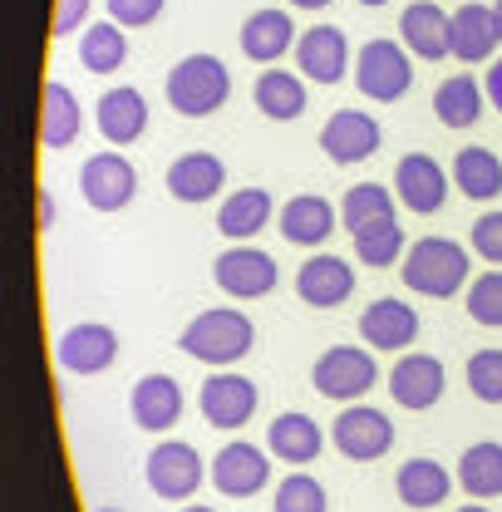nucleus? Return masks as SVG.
Segmentation results:
<instances>
[{
  "label": "nucleus",
  "mask_w": 502,
  "mask_h": 512,
  "mask_svg": "<svg viewBox=\"0 0 502 512\" xmlns=\"http://www.w3.org/2000/svg\"><path fill=\"white\" fill-rule=\"evenodd\" d=\"M251 345H256V325L247 311L237 306H212V311H197L178 335V350L197 360V365H212V370H232L237 360H247Z\"/></svg>",
  "instance_id": "obj_1"
},
{
  "label": "nucleus",
  "mask_w": 502,
  "mask_h": 512,
  "mask_svg": "<svg viewBox=\"0 0 502 512\" xmlns=\"http://www.w3.org/2000/svg\"><path fill=\"white\" fill-rule=\"evenodd\" d=\"M468 247L453 242V237H419L414 247H404L399 256V276L414 296H429V301H448L468 286Z\"/></svg>",
  "instance_id": "obj_2"
},
{
  "label": "nucleus",
  "mask_w": 502,
  "mask_h": 512,
  "mask_svg": "<svg viewBox=\"0 0 502 512\" xmlns=\"http://www.w3.org/2000/svg\"><path fill=\"white\" fill-rule=\"evenodd\" d=\"M163 94H168V109L183 114V119H207L227 104L232 94V74L217 55H183V60L168 69L163 79Z\"/></svg>",
  "instance_id": "obj_3"
},
{
  "label": "nucleus",
  "mask_w": 502,
  "mask_h": 512,
  "mask_svg": "<svg viewBox=\"0 0 502 512\" xmlns=\"http://www.w3.org/2000/svg\"><path fill=\"white\" fill-rule=\"evenodd\" d=\"M311 384L325 399H335V404H360L379 384L375 350H365V345H330L311 365Z\"/></svg>",
  "instance_id": "obj_4"
},
{
  "label": "nucleus",
  "mask_w": 502,
  "mask_h": 512,
  "mask_svg": "<svg viewBox=\"0 0 502 512\" xmlns=\"http://www.w3.org/2000/svg\"><path fill=\"white\" fill-rule=\"evenodd\" d=\"M143 478H148V488H153L163 503H188V498H197V488L207 483V463H202V453L192 444H183V439H163V444L148 453Z\"/></svg>",
  "instance_id": "obj_5"
},
{
  "label": "nucleus",
  "mask_w": 502,
  "mask_h": 512,
  "mask_svg": "<svg viewBox=\"0 0 502 512\" xmlns=\"http://www.w3.org/2000/svg\"><path fill=\"white\" fill-rule=\"evenodd\" d=\"M355 84H360V94L375 99V104L404 99L409 84H414V60H409V50L394 45V40H370V45H360V55H355Z\"/></svg>",
  "instance_id": "obj_6"
},
{
  "label": "nucleus",
  "mask_w": 502,
  "mask_h": 512,
  "mask_svg": "<svg viewBox=\"0 0 502 512\" xmlns=\"http://www.w3.org/2000/svg\"><path fill=\"white\" fill-rule=\"evenodd\" d=\"M212 281H217V291L232 296V301H261V296L276 291L281 266H276V256L271 252L237 242V247H227V252L212 261Z\"/></svg>",
  "instance_id": "obj_7"
},
{
  "label": "nucleus",
  "mask_w": 502,
  "mask_h": 512,
  "mask_svg": "<svg viewBox=\"0 0 502 512\" xmlns=\"http://www.w3.org/2000/svg\"><path fill=\"white\" fill-rule=\"evenodd\" d=\"M330 444L340 448V458L350 463H375L394 448V424L375 404H345L330 424Z\"/></svg>",
  "instance_id": "obj_8"
},
{
  "label": "nucleus",
  "mask_w": 502,
  "mask_h": 512,
  "mask_svg": "<svg viewBox=\"0 0 502 512\" xmlns=\"http://www.w3.org/2000/svg\"><path fill=\"white\" fill-rule=\"evenodd\" d=\"M79 192L94 212H124L138 197V168L124 158V148H104L79 168Z\"/></svg>",
  "instance_id": "obj_9"
},
{
  "label": "nucleus",
  "mask_w": 502,
  "mask_h": 512,
  "mask_svg": "<svg viewBox=\"0 0 502 512\" xmlns=\"http://www.w3.org/2000/svg\"><path fill=\"white\" fill-rule=\"evenodd\" d=\"M55 360H60L64 375H79V380L104 375L119 360V330L104 320H79L55 340Z\"/></svg>",
  "instance_id": "obj_10"
},
{
  "label": "nucleus",
  "mask_w": 502,
  "mask_h": 512,
  "mask_svg": "<svg viewBox=\"0 0 502 512\" xmlns=\"http://www.w3.org/2000/svg\"><path fill=\"white\" fill-rule=\"evenodd\" d=\"M256 404H261V394H256V384L247 375H237V370H212L202 389H197V409H202V419L212 424V429H242L251 424V414H256Z\"/></svg>",
  "instance_id": "obj_11"
},
{
  "label": "nucleus",
  "mask_w": 502,
  "mask_h": 512,
  "mask_svg": "<svg viewBox=\"0 0 502 512\" xmlns=\"http://www.w3.org/2000/svg\"><path fill=\"white\" fill-rule=\"evenodd\" d=\"M207 478H212V488L222 498H256L271 483V458H266V448L247 444V439H232L207 463Z\"/></svg>",
  "instance_id": "obj_12"
},
{
  "label": "nucleus",
  "mask_w": 502,
  "mask_h": 512,
  "mask_svg": "<svg viewBox=\"0 0 502 512\" xmlns=\"http://www.w3.org/2000/svg\"><path fill=\"white\" fill-rule=\"evenodd\" d=\"M379 143H384V133H379V124L365 109H335V114L325 119V128H320V148H325V158L340 163V168L375 158Z\"/></svg>",
  "instance_id": "obj_13"
},
{
  "label": "nucleus",
  "mask_w": 502,
  "mask_h": 512,
  "mask_svg": "<svg viewBox=\"0 0 502 512\" xmlns=\"http://www.w3.org/2000/svg\"><path fill=\"white\" fill-rule=\"evenodd\" d=\"M296 74L311 84H340L350 69V40L340 25H311L306 35H296Z\"/></svg>",
  "instance_id": "obj_14"
},
{
  "label": "nucleus",
  "mask_w": 502,
  "mask_h": 512,
  "mask_svg": "<svg viewBox=\"0 0 502 512\" xmlns=\"http://www.w3.org/2000/svg\"><path fill=\"white\" fill-rule=\"evenodd\" d=\"M296 296L315 306V311H335L355 296V266L345 256H330V252H315L301 261L296 271Z\"/></svg>",
  "instance_id": "obj_15"
},
{
  "label": "nucleus",
  "mask_w": 502,
  "mask_h": 512,
  "mask_svg": "<svg viewBox=\"0 0 502 512\" xmlns=\"http://www.w3.org/2000/svg\"><path fill=\"white\" fill-rule=\"evenodd\" d=\"M443 389H448V370H443L439 355L414 350V355L394 360V370H389V394H394L399 409H414V414L434 409L443 399Z\"/></svg>",
  "instance_id": "obj_16"
},
{
  "label": "nucleus",
  "mask_w": 502,
  "mask_h": 512,
  "mask_svg": "<svg viewBox=\"0 0 502 512\" xmlns=\"http://www.w3.org/2000/svg\"><path fill=\"white\" fill-rule=\"evenodd\" d=\"M394 197L409 212L434 217L443 202H448V173H443V163L429 158V153H404L399 168H394Z\"/></svg>",
  "instance_id": "obj_17"
},
{
  "label": "nucleus",
  "mask_w": 502,
  "mask_h": 512,
  "mask_svg": "<svg viewBox=\"0 0 502 512\" xmlns=\"http://www.w3.org/2000/svg\"><path fill=\"white\" fill-rule=\"evenodd\" d=\"M502 45V30H498V15H493V5H458L453 15H448V55L463 64H483L493 60Z\"/></svg>",
  "instance_id": "obj_18"
},
{
  "label": "nucleus",
  "mask_w": 502,
  "mask_h": 512,
  "mask_svg": "<svg viewBox=\"0 0 502 512\" xmlns=\"http://www.w3.org/2000/svg\"><path fill=\"white\" fill-rule=\"evenodd\" d=\"M94 124H99V133H104L109 148L138 143V138L148 133V99H143V89H133V84L104 89L99 104H94Z\"/></svg>",
  "instance_id": "obj_19"
},
{
  "label": "nucleus",
  "mask_w": 502,
  "mask_h": 512,
  "mask_svg": "<svg viewBox=\"0 0 502 512\" xmlns=\"http://www.w3.org/2000/svg\"><path fill=\"white\" fill-rule=\"evenodd\" d=\"M183 404H188L183 399V384L173 380V375H143V380L133 384V394H128V414L148 434H168L183 419Z\"/></svg>",
  "instance_id": "obj_20"
},
{
  "label": "nucleus",
  "mask_w": 502,
  "mask_h": 512,
  "mask_svg": "<svg viewBox=\"0 0 502 512\" xmlns=\"http://www.w3.org/2000/svg\"><path fill=\"white\" fill-rule=\"evenodd\" d=\"M360 340H365V350H389V355L409 350L419 340V311L394 301V296H379L360 316Z\"/></svg>",
  "instance_id": "obj_21"
},
{
  "label": "nucleus",
  "mask_w": 502,
  "mask_h": 512,
  "mask_svg": "<svg viewBox=\"0 0 502 512\" xmlns=\"http://www.w3.org/2000/svg\"><path fill=\"white\" fill-rule=\"evenodd\" d=\"M320 448H325V429L315 424L311 414H301V409H286V414H276V419L266 424V453H271L276 463L306 468V463L320 458Z\"/></svg>",
  "instance_id": "obj_22"
},
{
  "label": "nucleus",
  "mask_w": 502,
  "mask_h": 512,
  "mask_svg": "<svg viewBox=\"0 0 502 512\" xmlns=\"http://www.w3.org/2000/svg\"><path fill=\"white\" fill-rule=\"evenodd\" d=\"M291 50H296V20H291V10L266 5V10H251L247 20H242V55L256 60L261 69L266 64H281V55H291Z\"/></svg>",
  "instance_id": "obj_23"
},
{
  "label": "nucleus",
  "mask_w": 502,
  "mask_h": 512,
  "mask_svg": "<svg viewBox=\"0 0 502 512\" xmlns=\"http://www.w3.org/2000/svg\"><path fill=\"white\" fill-rule=\"evenodd\" d=\"M251 99H256V109H261L271 124H291V119L306 114L311 89H306L301 74H291V69H281V64H266V69L256 74V84H251Z\"/></svg>",
  "instance_id": "obj_24"
},
{
  "label": "nucleus",
  "mask_w": 502,
  "mask_h": 512,
  "mask_svg": "<svg viewBox=\"0 0 502 512\" xmlns=\"http://www.w3.org/2000/svg\"><path fill=\"white\" fill-rule=\"evenodd\" d=\"M222 188H227V163L217 153H207V148H192V153L168 163V192L178 202L197 207V202H212Z\"/></svg>",
  "instance_id": "obj_25"
},
{
  "label": "nucleus",
  "mask_w": 502,
  "mask_h": 512,
  "mask_svg": "<svg viewBox=\"0 0 502 512\" xmlns=\"http://www.w3.org/2000/svg\"><path fill=\"white\" fill-rule=\"evenodd\" d=\"M335 222H340V212H335V202H325L320 192L291 197V202L281 207V217H276V227H281V237H286L291 247H320V242H330Z\"/></svg>",
  "instance_id": "obj_26"
},
{
  "label": "nucleus",
  "mask_w": 502,
  "mask_h": 512,
  "mask_svg": "<svg viewBox=\"0 0 502 512\" xmlns=\"http://www.w3.org/2000/svg\"><path fill=\"white\" fill-rule=\"evenodd\" d=\"M399 45L419 60H448V10L434 0H414L399 15Z\"/></svg>",
  "instance_id": "obj_27"
},
{
  "label": "nucleus",
  "mask_w": 502,
  "mask_h": 512,
  "mask_svg": "<svg viewBox=\"0 0 502 512\" xmlns=\"http://www.w3.org/2000/svg\"><path fill=\"white\" fill-rule=\"evenodd\" d=\"M276 217V202L266 188H237L222 207H217V232L237 247V242H251L256 232H266Z\"/></svg>",
  "instance_id": "obj_28"
},
{
  "label": "nucleus",
  "mask_w": 502,
  "mask_h": 512,
  "mask_svg": "<svg viewBox=\"0 0 502 512\" xmlns=\"http://www.w3.org/2000/svg\"><path fill=\"white\" fill-rule=\"evenodd\" d=\"M79 133H84V104H79V94L69 84H60V79H50L45 84V99H40V143L45 148H69Z\"/></svg>",
  "instance_id": "obj_29"
},
{
  "label": "nucleus",
  "mask_w": 502,
  "mask_h": 512,
  "mask_svg": "<svg viewBox=\"0 0 502 512\" xmlns=\"http://www.w3.org/2000/svg\"><path fill=\"white\" fill-rule=\"evenodd\" d=\"M458 488H463L473 503L502 498V444L483 439V444L463 448V458H458Z\"/></svg>",
  "instance_id": "obj_30"
},
{
  "label": "nucleus",
  "mask_w": 502,
  "mask_h": 512,
  "mask_svg": "<svg viewBox=\"0 0 502 512\" xmlns=\"http://www.w3.org/2000/svg\"><path fill=\"white\" fill-rule=\"evenodd\" d=\"M394 488H399V503H409V508H439L453 493V473L443 463H434V458H409L399 468Z\"/></svg>",
  "instance_id": "obj_31"
},
{
  "label": "nucleus",
  "mask_w": 502,
  "mask_h": 512,
  "mask_svg": "<svg viewBox=\"0 0 502 512\" xmlns=\"http://www.w3.org/2000/svg\"><path fill=\"white\" fill-rule=\"evenodd\" d=\"M453 188L463 192V197H473V202H493L502 192V158L493 148H458V158H453Z\"/></svg>",
  "instance_id": "obj_32"
},
{
  "label": "nucleus",
  "mask_w": 502,
  "mask_h": 512,
  "mask_svg": "<svg viewBox=\"0 0 502 512\" xmlns=\"http://www.w3.org/2000/svg\"><path fill=\"white\" fill-rule=\"evenodd\" d=\"M483 104H488V94H483V84L473 74L443 79L439 94H434V114H439L443 128H473L483 119Z\"/></svg>",
  "instance_id": "obj_33"
},
{
  "label": "nucleus",
  "mask_w": 502,
  "mask_h": 512,
  "mask_svg": "<svg viewBox=\"0 0 502 512\" xmlns=\"http://www.w3.org/2000/svg\"><path fill=\"white\" fill-rule=\"evenodd\" d=\"M128 60V30H119L114 20L84 25L79 30V64L89 74H119Z\"/></svg>",
  "instance_id": "obj_34"
},
{
  "label": "nucleus",
  "mask_w": 502,
  "mask_h": 512,
  "mask_svg": "<svg viewBox=\"0 0 502 512\" xmlns=\"http://www.w3.org/2000/svg\"><path fill=\"white\" fill-rule=\"evenodd\" d=\"M355 237V256H360V266H394L399 256H404V227H399V217H384V222H370V227H360V232H350Z\"/></svg>",
  "instance_id": "obj_35"
},
{
  "label": "nucleus",
  "mask_w": 502,
  "mask_h": 512,
  "mask_svg": "<svg viewBox=\"0 0 502 512\" xmlns=\"http://www.w3.org/2000/svg\"><path fill=\"white\" fill-rule=\"evenodd\" d=\"M384 217H394V192L384 188V183H355V188L345 192V202H340L345 232H360V227L384 222Z\"/></svg>",
  "instance_id": "obj_36"
},
{
  "label": "nucleus",
  "mask_w": 502,
  "mask_h": 512,
  "mask_svg": "<svg viewBox=\"0 0 502 512\" xmlns=\"http://www.w3.org/2000/svg\"><path fill=\"white\" fill-rule=\"evenodd\" d=\"M271 512H330V498H325V488L315 483L306 468H296V473H286V478L276 483Z\"/></svg>",
  "instance_id": "obj_37"
},
{
  "label": "nucleus",
  "mask_w": 502,
  "mask_h": 512,
  "mask_svg": "<svg viewBox=\"0 0 502 512\" xmlns=\"http://www.w3.org/2000/svg\"><path fill=\"white\" fill-rule=\"evenodd\" d=\"M468 316L478 320V325L502 330V271L473 276V286H468Z\"/></svg>",
  "instance_id": "obj_38"
},
{
  "label": "nucleus",
  "mask_w": 502,
  "mask_h": 512,
  "mask_svg": "<svg viewBox=\"0 0 502 512\" xmlns=\"http://www.w3.org/2000/svg\"><path fill=\"white\" fill-rule=\"evenodd\" d=\"M468 389L483 404H502V350H478L468 360Z\"/></svg>",
  "instance_id": "obj_39"
},
{
  "label": "nucleus",
  "mask_w": 502,
  "mask_h": 512,
  "mask_svg": "<svg viewBox=\"0 0 502 512\" xmlns=\"http://www.w3.org/2000/svg\"><path fill=\"white\" fill-rule=\"evenodd\" d=\"M163 5L168 0H109V20L119 30H143V25H153L163 15Z\"/></svg>",
  "instance_id": "obj_40"
},
{
  "label": "nucleus",
  "mask_w": 502,
  "mask_h": 512,
  "mask_svg": "<svg viewBox=\"0 0 502 512\" xmlns=\"http://www.w3.org/2000/svg\"><path fill=\"white\" fill-rule=\"evenodd\" d=\"M473 252L483 261H493V266H502V207L498 212H483L473 222Z\"/></svg>",
  "instance_id": "obj_41"
},
{
  "label": "nucleus",
  "mask_w": 502,
  "mask_h": 512,
  "mask_svg": "<svg viewBox=\"0 0 502 512\" xmlns=\"http://www.w3.org/2000/svg\"><path fill=\"white\" fill-rule=\"evenodd\" d=\"M89 10H94V0H55L50 30H55V35H79V25L89 20Z\"/></svg>",
  "instance_id": "obj_42"
},
{
  "label": "nucleus",
  "mask_w": 502,
  "mask_h": 512,
  "mask_svg": "<svg viewBox=\"0 0 502 512\" xmlns=\"http://www.w3.org/2000/svg\"><path fill=\"white\" fill-rule=\"evenodd\" d=\"M483 94H488V104L502 114V55L493 60V69H488V79H483Z\"/></svg>",
  "instance_id": "obj_43"
},
{
  "label": "nucleus",
  "mask_w": 502,
  "mask_h": 512,
  "mask_svg": "<svg viewBox=\"0 0 502 512\" xmlns=\"http://www.w3.org/2000/svg\"><path fill=\"white\" fill-rule=\"evenodd\" d=\"M55 227V192L40 188V232H50Z\"/></svg>",
  "instance_id": "obj_44"
},
{
  "label": "nucleus",
  "mask_w": 502,
  "mask_h": 512,
  "mask_svg": "<svg viewBox=\"0 0 502 512\" xmlns=\"http://www.w3.org/2000/svg\"><path fill=\"white\" fill-rule=\"evenodd\" d=\"M286 5H296V10H325L330 0H286Z\"/></svg>",
  "instance_id": "obj_45"
},
{
  "label": "nucleus",
  "mask_w": 502,
  "mask_h": 512,
  "mask_svg": "<svg viewBox=\"0 0 502 512\" xmlns=\"http://www.w3.org/2000/svg\"><path fill=\"white\" fill-rule=\"evenodd\" d=\"M183 512H217V508H207V503H188Z\"/></svg>",
  "instance_id": "obj_46"
},
{
  "label": "nucleus",
  "mask_w": 502,
  "mask_h": 512,
  "mask_svg": "<svg viewBox=\"0 0 502 512\" xmlns=\"http://www.w3.org/2000/svg\"><path fill=\"white\" fill-rule=\"evenodd\" d=\"M458 512H493V508H483V503H468V508H458Z\"/></svg>",
  "instance_id": "obj_47"
},
{
  "label": "nucleus",
  "mask_w": 502,
  "mask_h": 512,
  "mask_svg": "<svg viewBox=\"0 0 502 512\" xmlns=\"http://www.w3.org/2000/svg\"><path fill=\"white\" fill-rule=\"evenodd\" d=\"M355 5H370V10H379V5H389V0H355Z\"/></svg>",
  "instance_id": "obj_48"
},
{
  "label": "nucleus",
  "mask_w": 502,
  "mask_h": 512,
  "mask_svg": "<svg viewBox=\"0 0 502 512\" xmlns=\"http://www.w3.org/2000/svg\"><path fill=\"white\" fill-rule=\"evenodd\" d=\"M493 15H498V30H502V0H493Z\"/></svg>",
  "instance_id": "obj_49"
},
{
  "label": "nucleus",
  "mask_w": 502,
  "mask_h": 512,
  "mask_svg": "<svg viewBox=\"0 0 502 512\" xmlns=\"http://www.w3.org/2000/svg\"><path fill=\"white\" fill-rule=\"evenodd\" d=\"M99 512H124V508H99Z\"/></svg>",
  "instance_id": "obj_50"
}]
</instances>
